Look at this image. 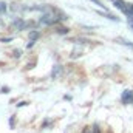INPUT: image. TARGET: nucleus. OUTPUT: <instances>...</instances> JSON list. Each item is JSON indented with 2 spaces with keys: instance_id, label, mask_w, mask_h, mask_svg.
Listing matches in <instances>:
<instances>
[{
  "instance_id": "1",
  "label": "nucleus",
  "mask_w": 133,
  "mask_h": 133,
  "mask_svg": "<svg viewBox=\"0 0 133 133\" xmlns=\"http://www.w3.org/2000/svg\"><path fill=\"white\" fill-rule=\"evenodd\" d=\"M111 2L115 3V6H116V8H119L121 11H124V12H125V9H127V3H124L122 0H111Z\"/></svg>"
},
{
  "instance_id": "2",
  "label": "nucleus",
  "mask_w": 133,
  "mask_h": 133,
  "mask_svg": "<svg viewBox=\"0 0 133 133\" xmlns=\"http://www.w3.org/2000/svg\"><path fill=\"white\" fill-rule=\"evenodd\" d=\"M122 101H124V102H132L133 101V91H130V90L124 91V95H122Z\"/></svg>"
},
{
  "instance_id": "3",
  "label": "nucleus",
  "mask_w": 133,
  "mask_h": 133,
  "mask_svg": "<svg viewBox=\"0 0 133 133\" xmlns=\"http://www.w3.org/2000/svg\"><path fill=\"white\" fill-rule=\"evenodd\" d=\"M37 36H39V34L36 33V31H33L31 36H30V42H34V39H37Z\"/></svg>"
},
{
  "instance_id": "4",
  "label": "nucleus",
  "mask_w": 133,
  "mask_h": 133,
  "mask_svg": "<svg viewBox=\"0 0 133 133\" xmlns=\"http://www.w3.org/2000/svg\"><path fill=\"white\" fill-rule=\"evenodd\" d=\"M59 71H61V66L57 65V66H56V70H53V76H57V74H59Z\"/></svg>"
},
{
  "instance_id": "5",
  "label": "nucleus",
  "mask_w": 133,
  "mask_h": 133,
  "mask_svg": "<svg viewBox=\"0 0 133 133\" xmlns=\"http://www.w3.org/2000/svg\"><path fill=\"white\" fill-rule=\"evenodd\" d=\"M5 9H6V6L3 3H0V11H5Z\"/></svg>"
},
{
  "instance_id": "6",
  "label": "nucleus",
  "mask_w": 133,
  "mask_h": 133,
  "mask_svg": "<svg viewBox=\"0 0 133 133\" xmlns=\"http://www.w3.org/2000/svg\"><path fill=\"white\" fill-rule=\"evenodd\" d=\"M84 133H91V130H90V129H85V130H84Z\"/></svg>"
}]
</instances>
